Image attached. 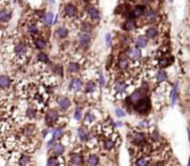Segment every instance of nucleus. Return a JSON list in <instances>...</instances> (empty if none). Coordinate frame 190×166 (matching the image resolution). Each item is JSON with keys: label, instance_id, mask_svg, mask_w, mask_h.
<instances>
[{"label": "nucleus", "instance_id": "nucleus-34", "mask_svg": "<svg viewBox=\"0 0 190 166\" xmlns=\"http://www.w3.org/2000/svg\"><path fill=\"white\" fill-rule=\"evenodd\" d=\"M176 99H177V84L174 86V88L173 90V93H172V103H173V105L175 103V101H176Z\"/></svg>", "mask_w": 190, "mask_h": 166}, {"label": "nucleus", "instance_id": "nucleus-3", "mask_svg": "<svg viewBox=\"0 0 190 166\" xmlns=\"http://www.w3.org/2000/svg\"><path fill=\"white\" fill-rule=\"evenodd\" d=\"M58 118H59L58 112L55 111H50L48 112V114L46 116V120L48 122L51 124V122H54L58 120Z\"/></svg>", "mask_w": 190, "mask_h": 166}, {"label": "nucleus", "instance_id": "nucleus-1", "mask_svg": "<svg viewBox=\"0 0 190 166\" xmlns=\"http://www.w3.org/2000/svg\"><path fill=\"white\" fill-rule=\"evenodd\" d=\"M150 107H151V103L149 98H140L134 104V110L140 113H145L146 111H148Z\"/></svg>", "mask_w": 190, "mask_h": 166}, {"label": "nucleus", "instance_id": "nucleus-10", "mask_svg": "<svg viewBox=\"0 0 190 166\" xmlns=\"http://www.w3.org/2000/svg\"><path fill=\"white\" fill-rule=\"evenodd\" d=\"M129 55L132 59H139L142 54H141V50H139L138 48H133L130 50Z\"/></svg>", "mask_w": 190, "mask_h": 166}, {"label": "nucleus", "instance_id": "nucleus-44", "mask_svg": "<svg viewBox=\"0 0 190 166\" xmlns=\"http://www.w3.org/2000/svg\"><path fill=\"white\" fill-rule=\"evenodd\" d=\"M94 119H95V117L92 114H91V113H88V114L86 115V121H88L89 122H93Z\"/></svg>", "mask_w": 190, "mask_h": 166}, {"label": "nucleus", "instance_id": "nucleus-13", "mask_svg": "<svg viewBox=\"0 0 190 166\" xmlns=\"http://www.w3.org/2000/svg\"><path fill=\"white\" fill-rule=\"evenodd\" d=\"M71 163L75 165H79L83 163V157L81 155H74L72 158H71Z\"/></svg>", "mask_w": 190, "mask_h": 166}, {"label": "nucleus", "instance_id": "nucleus-26", "mask_svg": "<svg viewBox=\"0 0 190 166\" xmlns=\"http://www.w3.org/2000/svg\"><path fill=\"white\" fill-rule=\"evenodd\" d=\"M68 71L71 73H77L79 71V65L77 63H70L68 66Z\"/></svg>", "mask_w": 190, "mask_h": 166}, {"label": "nucleus", "instance_id": "nucleus-22", "mask_svg": "<svg viewBox=\"0 0 190 166\" xmlns=\"http://www.w3.org/2000/svg\"><path fill=\"white\" fill-rule=\"evenodd\" d=\"M57 34L59 35V36L61 37V38H64V37L67 36L68 31H67V29H66V28L61 27V28H59L58 30H57Z\"/></svg>", "mask_w": 190, "mask_h": 166}, {"label": "nucleus", "instance_id": "nucleus-9", "mask_svg": "<svg viewBox=\"0 0 190 166\" xmlns=\"http://www.w3.org/2000/svg\"><path fill=\"white\" fill-rule=\"evenodd\" d=\"M64 13H65V15H67L69 17L75 16V6H73V5H67V6L64 8Z\"/></svg>", "mask_w": 190, "mask_h": 166}, {"label": "nucleus", "instance_id": "nucleus-21", "mask_svg": "<svg viewBox=\"0 0 190 166\" xmlns=\"http://www.w3.org/2000/svg\"><path fill=\"white\" fill-rule=\"evenodd\" d=\"M146 35H147V37H149V38H154V37L158 35V31L153 27L149 28V29L146 31Z\"/></svg>", "mask_w": 190, "mask_h": 166}, {"label": "nucleus", "instance_id": "nucleus-27", "mask_svg": "<svg viewBox=\"0 0 190 166\" xmlns=\"http://www.w3.org/2000/svg\"><path fill=\"white\" fill-rule=\"evenodd\" d=\"M35 45L37 47V48H39V49H42V48H44V47L46 46V42L43 40V39H36V42H35Z\"/></svg>", "mask_w": 190, "mask_h": 166}, {"label": "nucleus", "instance_id": "nucleus-6", "mask_svg": "<svg viewBox=\"0 0 190 166\" xmlns=\"http://www.w3.org/2000/svg\"><path fill=\"white\" fill-rule=\"evenodd\" d=\"M81 86H82V82L79 79H74L70 83V88L72 90H75V91L79 90L81 88Z\"/></svg>", "mask_w": 190, "mask_h": 166}, {"label": "nucleus", "instance_id": "nucleus-48", "mask_svg": "<svg viewBox=\"0 0 190 166\" xmlns=\"http://www.w3.org/2000/svg\"><path fill=\"white\" fill-rule=\"evenodd\" d=\"M169 1H170V2H173V0H169Z\"/></svg>", "mask_w": 190, "mask_h": 166}, {"label": "nucleus", "instance_id": "nucleus-41", "mask_svg": "<svg viewBox=\"0 0 190 166\" xmlns=\"http://www.w3.org/2000/svg\"><path fill=\"white\" fill-rule=\"evenodd\" d=\"M26 114H27V116L29 117V118H34L35 115H36V111L34 110H32V109H28Z\"/></svg>", "mask_w": 190, "mask_h": 166}, {"label": "nucleus", "instance_id": "nucleus-19", "mask_svg": "<svg viewBox=\"0 0 190 166\" xmlns=\"http://www.w3.org/2000/svg\"><path fill=\"white\" fill-rule=\"evenodd\" d=\"M167 78H168L167 73H166L164 71H160V72H159L158 75H156V80H158L159 83L166 81V80H167Z\"/></svg>", "mask_w": 190, "mask_h": 166}, {"label": "nucleus", "instance_id": "nucleus-36", "mask_svg": "<svg viewBox=\"0 0 190 166\" xmlns=\"http://www.w3.org/2000/svg\"><path fill=\"white\" fill-rule=\"evenodd\" d=\"M147 164H148V160L144 158H141L136 162V165H139V166H145Z\"/></svg>", "mask_w": 190, "mask_h": 166}, {"label": "nucleus", "instance_id": "nucleus-18", "mask_svg": "<svg viewBox=\"0 0 190 166\" xmlns=\"http://www.w3.org/2000/svg\"><path fill=\"white\" fill-rule=\"evenodd\" d=\"M156 17V13L154 10H149L145 14V19H146V21H154Z\"/></svg>", "mask_w": 190, "mask_h": 166}, {"label": "nucleus", "instance_id": "nucleus-17", "mask_svg": "<svg viewBox=\"0 0 190 166\" xmlns=\"http://www.w3.org/2000/svg\"><path fill=\"white\" fill-rule=\"evenodd\" d=\"M15 52L18 55H22L26 52V46L23 44H19L15 46Z\"/></svg>", "mask_w": 190, "mask_h": 166}, {"label": "nucleus", "instance_id": "nucleus-4", "mask_svg": "<svg viewBox=\"0 0 190 166\" xmlns=\"http://www.w3.org/2000/svg\"><path fill=\"white\" fill-rule=\"evenodd\" d=\"M10 85V79L7 75H2L0 76V88L6 89Z\"/></svg>", "mask_w": 190, "mask_h": 166}, {"label": "nucleus", "instance_id": "nucleus-32", "mask_svg": "<svg viewBox=\"0 0 190 166\" xmlns=\"http://www.w3.org/2000/svg\"><path fill=\"white\" fill-rule=\"evenodd\" d=\"M128 65H129V62L125 59H121L119 60V62H118V67L120 69H126L128 67Z\"/></svg>", "mask_w": 190, "mask_h": 166}, {"label": "nucleus", "instance_id": "nucleus-12", "mask_svg": "<svg viewBox=\"0 0 190 166\" xmlns=\"http://www.w3.org/2000/svg\"><path fill=\"white\" fill-rule=\"evenodd\" d=\"M136 44H137V46L140 47V48L145 47L146 45H147V38H146L145 36H139L138 38H137Z\"/></svg>", "mask_w": 190, "mask_h": 166}, {"label": "nucleus", "instance_id": "nucleus-28", "mask_svg": "<svg viewBox=\"0 0 190 166\" xmlns=\"http://www.w3.org/2000/svg\"><path fill=\"white\" fill-rule=\"evenodd\" d=\"M99 163V158L97 155H92L89 159V165H97Z\"/></svg>", "mask_w": 190, "mask_h": 166}, {"label": "nucleus", "instance_id": "nucleus-33", "mask_svg": "<svg viewBox=\"0 0 190 166\" xmlns=\"http://www.w3.org/2000/svg\"><path fill=\"white\" fill-rule=\"evenodd\" d=\"M52 136H53L54 139H60L61 136H63V132H61L60 129H55L52 133Z\"/></svg>", "mask_w": 190, "mask_h": 166}, {"label": "nucleus", "instance_id": "nucleus-20", "mask_svg": "<svg viewBox=\"0 0 190 166\" xmlns=\"http://www.w3.org/2000/svg\"><path fill=\"white\" fill-rule=\"evenodd\" d=\"M53 151H54V153L56 154V155H61L64 153V146L61 145V144H57V145H55L54 146V149H53Z\"/></svg>", "mask_w": 190, "mask_h": 166}, {"label": "nucleus", "instance_id": "nucleus-25", "mask_svg": "<svg viewBox=\"0 0 190 166\" xmlns=\"http://www.w3.org/2000/svg\"><path fill=\"white\" fill-rule=\"evenodd\" d=\"M140 98H141V91L140 90H136V91L132 93V95L131 96V101H133V102H136Z\"/></svg>", "mask_w": 190, "mask_h": 166}, {"label": "nucleus", "instance_id": "nucleus-43", "mask_svg": "<svg viewBox=\"0 0 190 166\" xmlns=\"http://www.w3.org/2000/svg\"><path fill=\"white\" fill-rule=\"evenodd\" d=\"M169 64H170V61H169V59H161V60L159 61V65L162 66V67L168 66Z\"/></svg>", "mask_w": 190, "mask_h": 166}, {"label": "nucleus", "instance_id": "nucleus-46", "mask_svg": "<svg viewBox=\"0 0 190 166\" xmlns=\"http://www.w3.org/2000/svg\"><path fill=\"white\" fill-rule=\"evenodd\" d=\"M100 82H101V86H103L104 84H105V81H104V77H103V74H101V80H100Z\"/></svg>", "mask_w": 190, "mask_h": 166}, {"label": "nucleus", "instance_id": "nucleus-23", "mask_svg": "<svg viewBox=\"0 0 190 166\" xmlns=\"http://www.w3.org/2000/svg\"><path fill=\"white\" fill-rule=\"evenodd\" d=\"M95 88H96V84H95L94 82L89 81V82L87 83V84H86V91L87 92L92 93V92L94 91Z\"/></svg>", "mask_w": 190, "mask_h": 166}, {"label": "nucleus", "instance_id": "nucleus-7", "mask_svg": "<svg viewBox=\"0 0 190 166\" xmlns=\"http://www.w3.org/2000/svg\"><path fill=\"white\" fill-rule=\"evenodd\" d=\"M87 11H88V14L89 15V17H91L92 20H99L100 19V13L95 8H89L87 9Z\"/></svg>", "mask_w": 190, "mask_h": 166}, {"label": "nucleus", "instance_id": "nucleus-8", "mask_svg": "<svg viewBox=\"0 0 190 166\" xmlns=\"http://www.w3.org/2000/svg\"><path fill=\"white\" fill-rule=\"evenodd\" d=\"M71 105V102L68 98H61L60 99V101H59V107L61 109V110H67V109L70 107Z\"/></svg>", "mask_w": 190, "mask_h": 166}, {"label": "nucleus", "instance_id": "nucleus-29", "mask_svg": "<svg viewBox=\"0 0 190 166\" xmlns=\"http://www.w3.org/2000/svg\"><path fill=\"white\" fill-rule=\"evenodd\" d=\"M114 147H115V143H114L112 140L108 139V140H106L105 142H104V148H105V149L110 150V149H112L114 148Z\"/></svg>", "mask_w": 190, "mask_h": 166}, {"label": "nucleus", "instance_id": "nucleus-47", "mask_svg": "<svg viewBox=\"0 0 190 166\" xmlns=\"http://www.w3.org/2000/svg\"><path fill=\"white\" fill-rule=\"evenodd\" d=\"M187 131H188V137H189V141H190V127L187 128Z\"/></svg>", "mask_w": 190, "mask_h": 166}, {"label": "nucleus", "instance_id": "nucleus-35", "mask_svg": "<svg viewBox=\"0 0 190 166\" xmlns=\"http://www.w3.org/2000/svg\"><path fill=\"white\" fill-rule=\"evenodd\" d=\"M37 58H38V60L42 61V62H48L49 61V58H48V56L45 54V53H39L38 56H37Z\"/></svg>", "mask_w": 190, "mask_h": 166}, {"label": "nucleus", "instance_id": "nucleus-14", "mask_svg": "<svg viewBox=\"0 0 190 166\" xmlns=\"http://www.w3.org/2000/svg\"><path fill=\"white\" fill-rule=\"evenodd\" d=\"M89 41H91V37H89V35H88L87 34L79 36V43L81 46H87L89 43Z\"/></svg>", "mask_w": 190, "mask_h": 166}, {"label": "nucleus", "instance_id": "nucleus-40", "mask_svg": "<svg viewBox=\"0 0 190 166\" xmlns=\"http://www.w3.org/2000/svg\"><path fill=\"white\" fill-rule=\"evenodd\" d=\"M58 163V160L56 158H50L48 160V165H57Z\"/></svg>", "mask_w": 190, "mask_h": 166}, {"label": "nucleus", "instance_id": "nucleus-15", "mask_svg": "<svg viewBox=\"0 0 190 166\" xmlns=\"http://www.w3.org/2000/svg\"><path fill=\"white\" fill-rule=\"evenodd\" d=\"M53 13L52 12H48L45 17H44V23L47 25H51L53 22Z\"/></svg>", "mask_w": 190, "mask_h": 166}, {"label": "nucleus", "instance_id": "nucleus-31", "mask_svg": "<svg viewBox=\"0 0 190 166\" xmlns=\"http://www.w3.org/2000/svg\"><path fill=\"white\" fill-rule=\"evenodd\" d=\"M30 162V157H28L26 155L22 156V158L20 159V164L21 165H26Z\"/></svg>", "mask_w": 190, "mask_h": 166}, {"label": "nucleus", "instance_id": "nucleus-45", "mask_svg": "<svg viewBox=\"0 0 190 166\" xmlns=\"http://www.w3.org/2000/svg\"><path fill=\"white\" fill-rule=\"evenodd\" d=\"M105 40H106V42H107V45L110 46V45H111V35L107 34L106 36H105Z\"/></svg>", "mask_w": 190, "mask_h": 166}, {"label": "nucleus", "instance_id": "nucleus-37", "mask_svg": "<svg viewBox=\"0 0 190 166\" xmlns=\"http://www.w3.org/2000/svg\"><path fill=\"white\" fill-rule=\"evenodd\" d=\"M28 31H29L31 34H33V35H36V33H37V27L35 25V24H33V25H30L29 27H28Z\"/></svg>", "mask_w": 190, "mask_h": 166}, {"label": "nucleus", "instance_id": "nucleus-24", "mask_svg": "<svg viewBox=\"0 0 190 166\" xmlns=\"http://www.w3.org/2000/svg\"><path fill=\"white\" fill-rule=\"evenodd\" d=\"M127 85L125 83H117L116 84V91L117 93H123L126 90Z\"/></svg>", "mask_w": 190, "mask_h": 166}, {"label": "nucleus", "instance_id": "nucleus-16", "mask_svg": "<svg viewBox=\"0 0 190 166\" xmlns=\"http://www.w3.org/2000/svg\"><path fill=\"white\" fill-rule=\"evenodd\" d=\"M123 27H124V29L126 31H132L135 28V22L134 21H132V20H130V21H127L125 23H124V25H123Z\"/></svg>", "mask_w": 190, "mask_h": 166}, {"label": "nucleus", "instance_id": "nucleus-39", "mask_svg": "<svg viewBox=\"0 0 190 166\" xmlns=\"http://www.w3.org/2000/svg\"><path fill=\"white\" fill-rule=\"evenodd\" d=\"M74 117H75V119L77 120V121H79L80 119H81V117H82V112H81V111H80V110H77V111H75Z\"/></svg>", "mask_w": 190, "mask_h": 166}, {"label": "nucleus", "instance_id": "nucleus-2", "mask_svg": "<svg viewBox=\"0 0 190 166\" xmlns=\"http://www.w3.org/2000/svg\"><path fill=\"white\" fill-rule=\"evenodd\" d=\"M11 18V12L8 11V9H2L0 10V21L7 22L10 20Z\"/></svg>", "mask_w": 190, "mask_h": 166}, {"label": "nucleus", "instance_id": "nucleus-11", "mask_svg": "<svg viewBox=\"0 0 190 166\" xmlns=\"http://www.w3.org/2000/svg\"><path fill=\"white\" fill-rule=\"evenodd\" d=\"M145 136L144 134H142V133H138V134H136L133 137V143L134 144H137V145H141L142 143H144L145 141Z\"/></svg>", "mask_w": 190, "mask_h": 166}, {"label": "nucleus", "instance_id": "nucleus-30", "mask_svg": "<svg viewBox=\"0 0 190 166\" xmlns=\"http://www.w3.org/2000/svg\"><path fill=\"white\" fill-rule=\"evenodd\" d=\"M78 136H79V137H80V139L81 140H87V138H88V134H87V132L85 131L84 129H79L78 130Z\"/></svg>", "mask_w": 190, "mask_h": 166}, {"label": "nucleus", "instance_id": "nucleus-38", "mask_svg": "<svg viewBox=\"0 0 190 166\" xmlns=\"http://www.w3.org/2000/svg\"><path fill=\"white\" fill-rule=\"evenodd\" d=\"M81 30L83 31V32H86V33H88V32H89L92 30V28H91V25L89 24V23H83L82 24V28H81Z\"/></svg>", "mask_w": 190, "mask_h": 166}, {"label": "nucleus", "instance_id": "nucleus-42", "mask_svg": "<svg viewBox=\"0 0 190 166\" xmlns=\"http://www.w3.org/2000/svg\"><path fill=\"white\" fill-rule=\"evenodd\" d=\"M116 114H117V117L121 118V117H124L125 116V112L123 111L121 109H117V110H116Z\"/></svg>", "mask_w": 190, "mask_h": 166}, {"label": "nucleus", "instance_id": "nucleus-5", "mask_svg": "<svg viewBox=\"0 0 190 166\" xmlns=\"http://www.w3.org/2000/svg\"><path fill=\"white\" fill-rule=\"evenodd\" d=\"M142 13H145V7L142 6H137L133 10L131 11V17L133 18H137L140 17L141 15H142Z\"/></svg>", "mask_w": 190, "mask_h": 166}]
</instances>
